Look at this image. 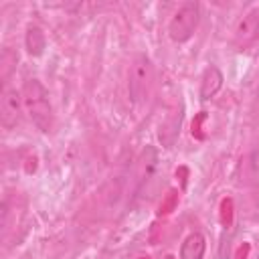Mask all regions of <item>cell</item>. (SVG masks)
<instances>
[{"instance_id": "obj_1", "label": "cell", "mask_w": 259, "mask_h": 259, "mask_svg": "<svg viewBox=\"0 0 259 259\" xmlns=\"http://www.w3.org/2000/svg\"><path fill=\"white\" fill-rule=\"evenodd\" d=\"M20 95H22L24 113L28 115L30 123L38 132L49 134L55 123V113H53V105H51L47 87L38 79H26L20 87Z\"/></svg>"}, {"instance_id": "obj_2", "label": "cell", "mask_w": 259, "mask_h": 259, "mask_svg": "<svg viewBox=\"0 0 259 259\" xmlns=\"http://www.w3.org/2000/svg\"><path fill=\"white\" fill-rule=\"evenodd\" d=\"M154 83V65L148 55H136L127 71V97L134 105H142Z\"/></svg>"}, {"instance_id": "obj_3", "label": "cell", "mask_w": 259, "mask_h": 259, "mask_svg": "<svg viewBox=\"0 0 259 259\" xmlns=\"http://www.w3.org/2000/svg\"><path fill=\"white\" fill-rule=\"evenodd\" d=\"M200 22V4L194 0L182 2L168 20V36L172 42H186L192 38Z\"/></svg>"}, {"instance_id": "obj_4", "label": "cell", "mask_w": 259, "mask_h": 259, "mask_svg": "<svg viewBox=\"0 0 259 259\" xmlns=\"http://www.w3.org/2000/svg\"><path fill=\"white\" fill-rule=\"evenodd\" d=\"M259 38V4H253L247 12H243L233 28V45L239 51H245Z\"/></svg>"}, {"instance_id": "obj_5", "label": "cell", "mask_w": 259, "mask_h": 259, "mask_svg": "<svg viewBox=\"0 0 259 259\" xmlns=\"http://www.w3.org/2000/svg\"><path fill=\"white\" fill-rule=\"evenodd\" d=\"M24 113V105H22V95L20 91L12 89V87H4L2 97H0V123L4 130H14Z\"/></svg>"}, {"instance_id": "obj_6", "label": "cell", "mask_w": 259, "mask_h": 259, "mask_svg": "<svg viewBox=\"0 0 259 259\" xmlns=\"http://www.w3.org/2000/svg\"><path fill=\"white\" fill-rule=\"evenodd\" d=\"M223 81H225V77H223L221 69H219V67H214V65H208V67L204 69L202 77H200V89H198V97H200L202 101L212 99V97H214V95L221 91Z\"/></svg>"}, {"instance_id": "obj_7", "label": "cell", "mask_w": 259, "mask_h": 259, "mask_svg": "<svg viewBox=\"0 0 259 259\" xmlns=\"http://www.w3.org/2000/svg\"><path fill=\"white\" fill-rule=\"evenodd\" d=\"M206 251V239L200 231H192L184 237L180 245V259H204Z\"/></svg>"}, {"instance_id": "obj_8", "label": "cell", "mask_w": 259, "mask_h": 259, "mask_svg": "<svg viewBox=\"0 0 259 259\" xmlns=\"http://www.w3.org/2000/svg\"><path fill=\"white\" fill-rule=\"evenodd\" d=\"M180 121H182V113H174V115H170L162 123V127H160V140H162V144L166 148H172V144L176 142V138L180 134Z\"/></svg>"}, {"instance_id": "obj_9", "label": "cell", "mask_w": 259, "mask_h": 259, "mask_svg": "<svg viewBox=\"0 0 259 259\" xmlns=\"http://www.w3.org/2000/svg\"><path fill=\"white\" fill-rule=\"evenodd\" d=\"M24 45H26V49H28L30 55H34V57L42 55V51H45V32H42L38 26H32V24H30V26L26 28Z\"/></svg>"}]
</instances>
